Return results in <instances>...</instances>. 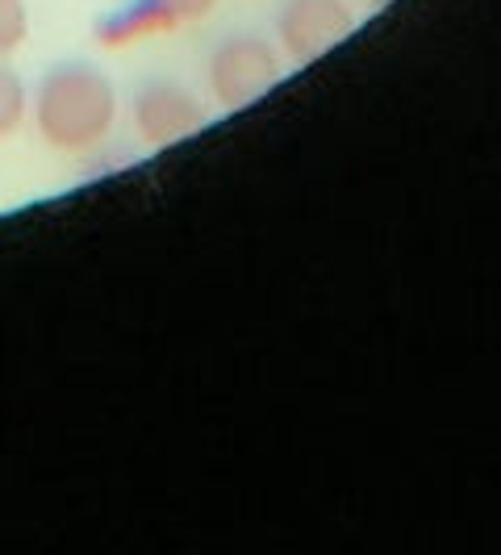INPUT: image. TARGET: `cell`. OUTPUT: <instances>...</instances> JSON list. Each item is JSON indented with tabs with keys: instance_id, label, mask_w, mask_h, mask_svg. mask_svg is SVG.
I'll use <instances>...</instances> for the list:
<instances>
[{
	"instance_id": "8",
	"label": "cell",
	"mask_w": 501,
	"mask_h": 555,
	"mask_svg": "<svg viewBox=\"0 0 501 555\" xmlns=\"http://www.w3.org/2000/svg\"><path fill=\"white\" fill-rule=\"evenodd\" d=\"M167 9L189 26V22H205L214 9H218V0H164Z\"/></svg>"
},
{
	"instance_id": "1",
	"label": "cell",
	"mask_w": 501,
	"mask_h": 555,
	"mask_svg": "<svg viewBox=\"0 0 501 555\" xmlns=\"http://www.w3.org/2000/svg\"><path fill=\"white\" fill-rule=\"evenodd\" d=\"M29 113H34L38 139L51 151L88 155L117 126V88L97 63L72 59L38 80L29 96Z\"/></svg>"
},
{
	"instance_id": "5",
	"label": "cell",
	"mask_w": 501,
	"mask_h": 555,
	"mask_svg": "<svg viewBox=\"0 0 501 555\" xmlns=\"http://www.w3.org/2000/svg\"><path fill=\"white\" fill-rule=\"evenodd\" d=\"M184 26L164 0H134L130 9H117L105 26L97 29V38L105 47H126V42H139L151 34H167V29Z\"/></svg>"
},
{
	"instance_id": "6",
	"label": "cell",
	"mask_w": 501,
	"mask_h": 555,
	"mask_svg": "<svg viewBox=\"0 0 501 555\" xmlns=\"http://www.w3.org/2000/svg\"><path fill=\"white\" fill-rule=\"evenodd\" d=\"M29 113V92L22 76L0 59V139H9V134H17L22 130V121H26Z\"/></svg>"
},
{
	"instance_id": "9",
	"label": "cell",
	"mask_w": 501,
	"mask_h": 555,
	"mask_svg": "<svg viewBox=\"0 0 501 555\" xmlns=\"http://www.w3.org/2000/svg\"><path fill=\"white\" fill-rule=\"evenodd\" d=\"M368 4H372V9H385V4H389V0H368Z\"/></svg>"
},
{
	"instance_id": "2",
	"label": "cell",
	"mask_w": 501,
	"mask_h": 555,
	"mask_svg": "<svg viewBox=\"0 0 501 555\" xmlns=\"http://www.w3.org/2000/svg\"><path fill=\"white\" fill-rule=\"evenodd\" d=\"M280 80V51L259 38V34H230L222 38L209 63H205V83L209 96L222 109H247L251 101H259L264 92H272Z\"/></svg>"
},
{
	"instance_id": "4",
	"label": "cell",
	"mask_w": 501,
	"mask_h": 555,
	"mask_svg": "<svg viewBox=\"0 0 501 555\" xmlns=\"http://www.w3.org/2000/svg\"><path fill=\"white\" fill-rule=\"evenodd\" d=\"M356 26L347 0H284L277 13V38L293 63H313L338 47Z\"/></svg>"
},
{
	"instance_id": "7",
	"label": "cell",
	"mask_w": 501,
	"mask_h": 555,
	"mask_svg": "<svg viewBox=\"0 0 501 555\" xmlns=\"http://www.w3.org/2000/svg\"><path fill=\"white\" fill-rule=\"evenodd\" d=\"M29 38V9L26 0H0V59L13 55Z\"/></svg>"
},
{
	"instance_id": "3",
	"label": "cell",
	"mask_w": 501,
	"mask_h": 555,
	"mask_svg": "<svg viewBox=\"0 0 501 555\" xmlns=\"http://www.w3.org/2000/svg\"><path fill=\"white\" fill-rule=\"evenodd\" d=\"M130 121H134L139 139L151 151H164V146L189 139V134H196L205 126V105L196 101L184 83L146 80L139 83V92L130 101Z\"/></svg>"
}]
</instances>
